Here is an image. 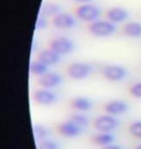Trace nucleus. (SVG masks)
<instances>
[{
    "label": "nucleus",
    "mask_w": 141,
    "mask_h": 149,
    "mask_svg": "<svg viewBox=\"0 0 141 149\" xmlns=\"http://www.w3.org/2000/svg\"><path fill=\"white\" fill-rule=\"evenodd\" d=\"M73 1L78 4H86V3H90L92 0H73Z\"/></svg>",
    "instance_id": "obj_26"
},
{
    "label": "nucleus",
    "mask_w": 141,
    "mask_h": 149,
    "mask_svg": "<svg viewBox=\"0 0 141 149\" xmlns=\"http://www.w3.org/2000/svg\"><path fill=\"white\" fill-rule=\"evenodd\" d=\"M134 149H141V145H138V146H136Z\"/></svg>",
    "instance_id": "obj_27"
},
{
    "label": "nucleus",
    "mask_w": 141,
    "mask_h": 149,
    "mask_svg": "<svg viewBox=\"0 0 141 149\" xmlns=\"http://www.w3.org/2000/svg\"><path fill=\"white\" fill-rule=\"evenodd\" d=\"M49 49L58 53L60 56L70 54L74 49V43L72 39L66 36L53 38L49 43Z\"/></svg>",
    "instance_id": "obj_4"
},
{
    "label": "nucleus",
    "mask_w": 141,
    "mask_h": 149,
    "mask_svg": "<svg viewBox=\"0 0 141 149\" xmlns=\"http://www.w3.org/2000/svg\"><path fill=\"white\" fill-rule=\"evenodd\" d=\"M93 141L97 145L106 146V145L111 144L114 141V136L111 133L99 132L97 135H95L93 136Z\"/></svg>",
    "instance_id": "obj_17"
},
{
    "label": "nucleus",
    "mask_w": 141,
    "mask_h": 149,
    "mask_svg": "<svg viewBox=\"0 0 141 149\" xmlns=\"http://www.w3.org/2000/svg\"><path fill=\"white\" fill-rule=\"evenodd\" d=\"M128 132L136 139H141V121H134L128 126Z\"/></svg>",
    "instance_id": "obj_21"
},
{
    "label": "nucleus",
    "mask_w": 141,
    "mask_h": 149,
    "mask_svg": "<svg viewBox=\"0 0 141 149\" xmlns=\"http://www.w3.org/2000/svg\"><path fill=\"white\" fill-rule=\"evenodd\" d=\"M39 149H60L59 144L52 139H44L39 143Z\"/></svg>",
    "instance_id": "obj_22"
},
{
    "label": "nucleus",
    "mask_w": 141,
    "mask_h": 149,
    "mask_svg": "<svg viewBox=\"0 0 141 149\" xmlns=\"http://www.w3.org/2000/svg\"><path fill=\"white\" fill-rule=\"evenodd\" d=\"M103 149H122L121 147L119 146V145L117 144H108V145H106V146H103Z\"/></svg>",
    "instance_id": "obj_25"
},
{
    "label": "nucleus",
    "mask_w": 141,
    "mask_h": 149,
    "mask_svg": "<svg viewBox=\"0 0 141 149\" xmlns=\"http://www.w3.org/2000/svg\"><path fill=\"white\" fill-rule=\"evenodd\" d=\"M93 67L87 62H73L68 66V76L74 80H82L91 76Z\"/></svg>",
    "instance_id": "obj_3"
},
{
    "label": "nucleus",
    "mask_w": 141,
    "mask_h": 149,
    "mask_svg": "<svg viewBox=\"0 0 141 149\" xmlns=\"http://www.w3.org/2000/svg\"><path fill=\"white\" fill-rule=\"evenodd\" d=\"M101 74L106 77L107 80L113 82H118L125 79L127 77L128 72L125 67L117 64H108L103 67Z\"/></svg>",
    "instance_id": "obj_5"
},
{
    "label": "nucleus",
    "mask_w": 141,
    "mask_h": 149,
    "mask_svg": "<svg viewBox=\"0 0 141 149\" xmlns=\"http://www.w3.org/2000/svg\"><path fill=\"white\" fill-rule=\"evenodd\" d=\"M88 31L93 36L98 38H108L114 35L117 31L116 24L107 19H99L88 24Z\"/></svg>",
    "instance_id": "obj_1"
},
{
    "label": "nucleus",
    "mask_w": 141,
    "mask_h": 149,
    "mask_svg": "<svg viewBox=\"0 0 141 149\" xmlns=\"http://www.w3.org/2000/svg\"><path fill=\"white\" fill-rule=\"evenodd\" d=\"M94 127L98 132L110 133L119 126V120L116 116L106 114L98 116L94 120Z\"/></svg>",
    "instance_id": "obj_6"
},
{
    "label": "nucleus",
    "mask_w": 141,
    "mask_h": 149,
    "mask_svg": "<svg viewBox=\"0 0 141 149\" xmlns=\"http://www.w3.org/2000/svg\"><path fill=\"white\" fill-rule=\"evenodd\" d=\"M83 130H84L83 128L79 127L76 123H74L71 119L66 122H63V123H61L58 126V132L62 136H66V138H76V136H78L82 134Z\"/></svg>",
    "instance_id": "obj_11"
},
{
    "label": "nucleus",
    "mask_w": 141,
    "mask_h": 149,
    "mask_svg": "<svg viewBox=\"0 0 141 149\" xmlns=\"http://www.w3.org/2000/svg\"><path fill=\"white\" fill-rule=\"evenodd\" d=\"M71 120L76 125H78L79 127L83 128V129L89 125V118L85 114H81V113H76V114H74L71 117Z\"/></svg>",
    "instance_id": "obj_20"
},
{
    "label": "nucleus",
    "mask_w": 141,
    "mask_h": 149,
    "mask_svg": "<svg viewBox=\"0 0 141 149\" xmlns=\"http://www.w3.org/2000/svg\"><path fill=\"white\" fill-rule=\"evenodd\" d=\"M47 26V17L44 16L43 14H39L37 17V19H36V23H35V28L36 30H43Z\"/></svg>",
    "instance_id": "obj_23"
},
{
    "label": "nucleus",
    "mask_w": 141,
    "mask_h": 149,
    "mask_svg": "<svg viewBox=\"0 0 141 149\" xmlns=\"http://www.w3.org/2000/svg\"><path fill=\"white\" fill-rule=\"evenodd\" d=\"M38 59L49 67L58 64L61 61V56L55 52H53L51 49H44L39 52Z\"/></svg>",
    "instance_id": "obj_13"
},
{
    "label": "nucleus",
    "mask_w": 141,
    "mask_h": 149,
    "mask_svg": "<svg viewBox=\"0 0 141 149\" xmlns=\"http://www.w3.org/2000/svg\"><path fill=\"white\" fill-rule=\"evenodd\" d=\"M123 33L125 36L133 39L141 38V22H128L123 26Z\"/></svg>",
    "instance_id": "obj_14"
},
{
    "label": "nucleus",
    "mask_w": 141,
    "mask_h": 149,
    "mask_svg": "<svg viewBox=\"0 0 141 149\" xmlns=\"http://www.w3.org/2000/svg\"><path fill=\"white\" fill-rule=\"evenodd\" d=\"M104 111L107 114L113 116L121 115L128 111V105L122 100H112L106 104Z\"/></svg>",
    "instance_id": "obj_12"
},
{
    "label": "nucleus",
    "mask_w": 141,
    "mask_h": 149,
    "mask_svg": "<svg viewBox=\"0 0 141 149\" xmlns=\"http://www.w3.org/2000/svg\"><path fill=\"white\" fill-rule=\"evenodd\" d=\"M34 131V135L36 136V139L39 141H44L47 139V136H49V128L44 126V125H35L33 128Z\"/></svg>",
    "instance_id": "obj_19"
},
{
    "label": "nucleus",
    "mask_w": 141,
    "mask_h": 149,
    "mask_svg": "<svg viewBox=\"0 0 141 149\" xmlns=\"http://www.w3.org/2000/svg\"><path fill=\"white\" fill-rule=\"evenodd\" d=\"M61 7L58 3L56 2H52V1H49L42 6V9L40 11L41 14H43L44 16L47 17H55L56 15H58L59 13H61Z\"/></svg>",
    "instance_id": "obj_16"
},
{
    "label": "nucleus",
    "mask_w": 141,
    "mask_h": 149,
    "mask_svg": "<svg viewBox=\"0 0 141 149\" xmlns=\"http://www.w3.org/2000/svg\"><path fill=\"white\" fill-rule=\"evenodd\" d=\"M30 72H31L34 76H38V77H42L43 74H47L49 71V66L43 63L42 61H40L39 59L37 60H34L31 62L30 64Z\"/></svg>",
    "instance_id": "obj_18"
},
{
    "label": "nucleus",
    "mask_w": 141,
    "mask_h": 149,
    "mask_svg": "<svg viewBox=\"0 0 141 149\" xmlns=\"http://www.w3.org/2000/svg\"><path fill=\"white\" fill-rule=\"evenodd\" d=\"M128 16H130V14H128V11L127 9L119 7V6L109 8L106 12V19L109 20L110 22L114 23V24H119V23L125 22L128 19Z\"/></svg>",
    "instance_id": "obj_8"
},
{
    "label": "nucleus",
    "mask_w": 141,
    "mask_h": 149,
    "mask_svg": "<svg viewBox=\"0 0 141 149\" xmlns=\"http://www.w3.org/2000/svg\"><path fill=\"white\" fill-rule=\"evenodd\" d=\"M101 15V9L97 5L92 4L91 2L86 3V4H80L74 11V16L76 17V19L86 23H91L99 19Z\"/></svg>",
    "instance_id": "obj_2"
},
{
    "label": "nucleus",
    "mask_w": 141,
    "mask_h": 149,
    "mask_svg": "<svg viewBox=\"0 0 141 149\" xmlns=\"http://www.w3.org/2000/svg\"><path fill=\"white\" fill-rule=\"evenodd\" d=\"M33 99L37 104L42 106H50L57 101V96L54 92L49 89L41 88L38 89L33 94Z\"/></svg>",
    "instance_id": "obj_9"
},
{
    "label": "nucleus",
    "mask_w": 141,
    "mask_h": 149,
    "mask_svg": "<svg viewBox=\"0 0 141 149\" xmlns=\"http://www.w3.org/2000/svg\"><path fill=\"white\" fill-rule=\"evenodd\" d=\"M76 24V17L67 12H61L52 17V25L59 30H69Z\"/></svg>",
    "instance_id": "obj_7"
},
{
    "label": "nucleus",
    "mask_w": 141,
    "mask_h": 149,
    "mask_svg": "<svg viewBox=\"0 0 141 149\" xmlns=\"http://www.w3.org/2000/svg\"><path fill=\"white\" fill-rule=\"evenodd\" d=\"M72 108L77 111H89L93 108V103L86 97H77L72 102Z\"/></svg>",
    "instance_id": "obj_15"
},
{
    "label": "nucleus",
    "mask_w": 141,
    "mask_h": 149,
    "mask_svg": "<svg viewBox=\"0 0 141 149\" xmlns=\"http://www.w3.org/2000/svg\"><path fill=\"white\" fill-rule=\"evenodd\" d=\"M63 79L58 73L55 72H47L43 74L42 77H39L38 83L42 88L52 89L59 86L62 83Z\"/></svg>",
    "instance_id": "obj_10"
},
{
    "label": "nucleus",
    "mask_w": 141,
    "mask_h": 149,
    "mask_svg": "<svg viewBox=\"0 0 141 149\" xmlns=\"http://www.w3.org/2000/svg\"><path fill=\"white\" fill-rule=\"evenodd\" d=\"M130 93L136 99H141V81L135 82L130 87Z\"/></svg>",
    "instance_id": "obj_24"
}]
</instances>
